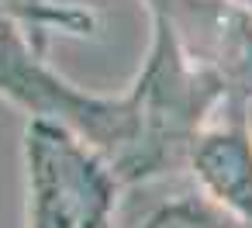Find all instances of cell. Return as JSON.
I'll use <instances>...</instances> for the list:
<instances>
[{"instance_id": "1", "label": "cell", "mask_w": 252, "mask_h": 228, "mask_svg": "<svg viewBox=\"0 0 252 228\" xmlns=\"http://www.w3.org/2000/svg\"><path fill=\"white\" fill-rule=\"evenodd\" d=\"M149 11L152 49L142 76L128 94L135 135L121 169L114 173V183H142L187 166L190 149L207 128L211 111L224 100L221 80L183 56L169 18L156 7Z\"/></svg>"}, {"instance_id": "2", "label": "cell", "mask_w": 252, "mask_h": 228, "mask_svg": "<svg viewBox=\"0 0 252 228\" xmlns=\"http://www.w3.org/2000/svg\"><path fill=\"white\" fill-rule=\"evenodd\" d=\"M0 94L25 104L35 118L73 131L87 149L104 159L111 176L121 169L135 135L128 94L90 97L73 90L38 59V49L14 28L11 14L4 11H0Z\"/></svg>"}, {"instance_id": "3", "label": "cell", "mask_w": 252, "mask_h": 228, "mask_svg": "<svg viewBox=\"0 0 252 228\" xmlns=\"http://www.w3.org/2000/svg\"><path fill=\"white\" fill-rule=\"evenodd\" d=\"M32 221L35 228H111L114 176L104 159L63 125H28Z\"/></svg>"}, {"instance_id": "4", "label": "cell", "mask_w": 252, "mask_h": 228, "mask_svg": "<svg viewBox=\"0 0 252 228\" xmlns=\"http://www.w3.org/2000/svg\"><path fill=\"white\" fill-rule=\"evenodd\" d=\"M162 11L183 56L211 69L224 100H252V11L238 0H145Z\"/></svg>"}, {"instance_id": "5", "label": "cell", "mask_w": 252, "mask_h": 228, "mask_svg": "<svg viewBox=\"0 0 252 228\" xmlns=\"http://www.w3.org/2000/svg\"><path fill=\"white\" fill-rule=\"evenodd\" d=\"M221 121L204 128L190 149V169L204 183L207 197L252 225V131H249V104L221 100Z\"/></svg>"}, {"instance_id": "6", "label": "cell", "mask_w": 252, "mask_h": 228, "mask_svg": "<svg viewBox=\"0 0 252 228\" xmlns=\"http://www.w3.org/2000/svg\"><path fill=\"white\" fill-rule=\"evenodd\" d=\"M138 228H252L228 207H221L214 197L200 194H180L166 204H159Z\"/></svg>"}, {"instance_id": "7", "label": "cell", "mask_w": 252, "mask_h": 228, "mask_svg": "<svg viewBox=\"0 0 252 228\" xmlns=\"http://www.w3.org/2000/svg\"><path fill=\"white\" fill-rule=\"evenodd\" d=\"M0 11L25 21L35 32V49H45L49 32H69V35H90L94 32V14L80 7H59L49 0H0Z\"/></svg>"}]
</instances>
